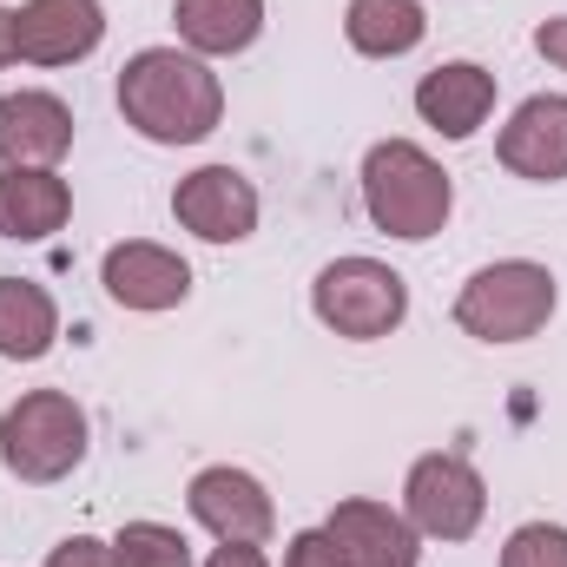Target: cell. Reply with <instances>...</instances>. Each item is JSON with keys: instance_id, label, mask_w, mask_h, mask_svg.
Listing matches in <instances>:
<instances>
[{"instance_id": "20", "label": "cell", "mask_w": 567, "mask_h": 567, "mask_svg": "<svg viewBox=\"0 0 567 567\" xmlns=\"http://www.w3.org/2000/svg\"><path fill=\"white\" fill-rule=\"evenodd\" d=\"M502 567H567V528L561 522H522L502 542Z\"/></svg>"}, {"instance_id": "4", "label": "cell", "mask_w": 567, "mask_h": 567, "mask_svg": "<svg viewBox=\"0 0 567 567\" xmlns=\"http://www.w3.org/2000/svg\"><path fill=\"white\" fill-rule=\"evenodd\" d=\"M93 449V416L66 390H20L0 410V468L27 488L66 482Z\"/></svg>"}, {"instance_id": "25", "label": "cell", "mask_w": 567, "mask_h": 567, "mask_svg": "<svg viewBox=\"0 0 567 567\" xmlns=\"http://www.w3.org/2000/svg\"><path fill=\"white\" fill-rule=\"evenodd\" d=\"M20 66V40H13V7H0V73Z\"/></svg>"}, {"instance_id": "19", "label": "cell", "mask_w": 567, "mask_h": 567, "mask_svg": "<svg viewBox=\"0 0 567 567\" xmlns=\"http://www.w3.org/2000/svg\"><path fill=\"white\" fill-rule=\"evenodd\" d=\"M113 555H120V567H198L192 535L172 522H126L113 535Z\"/></svg>"}, {"instance_id": "13", "label": "cell", "mask_w": 567, "mask_h": 567, "mask_svg": "<svg viewBox=\"0 0 567 567\" xmlns=\"http://www.w3.org/2000/svg\"><path fill=\"white\" fill-rule=\"evenodd\" d=\"M323 528L337 535L350 567H423V535L410 528L403 508H390L377 495H343L323 515Z\"/></svg>"}, {"instance_id": "11", "label": "cell", "mask_w": 567, "mask_h": 567, "mask_svg": "<svg viewBox=\"0 0 567 567\" xmlns=\"http://www.w3.org/2000/svg\"><path fill=\"white\" fill-rule=\"evenodd\" d=\"M502 172L528 178V185H561L567 178V93H528L508 126L495 133Z\"/></svg>"}, {"instance_id": "18", "label": "cell", "mask_w": 567, "mask_h": 567, "mask_svg": "<svg viewBox=\"0 0 567 567\" xmlns=\"http://www.w3.org/2000/svg\"><path fill=\"white\" fill-rule=\"evenodd\" d=\"M60 343V303L33 278H0V357L7 363H40Z\"/></svg>"}, {"instance_id": "17", "label": "cell", "mask_w": 567, "mask_h": 567, "mask_svg": "<svg viewBox=\"0 0 567 567\" xmlns=\"http://www.w3.org/2000/svg\"><path fill=\"white\" fill-rule=\"evenodd\" d=\"M343 40L363 60H410L429 40L423 0H343Z\"/></svg>"}, {"instance_id": "14", "label": "cell", "mask_w": 567, "mask_h": 567, "mask_svg": "<svg viewBox=\"0 0 567 567\" xmlns=\"http://www.w3.org/2000/svg\"><path fill=\"white\" fill-rule=\"evenodd\" d=\"M73 106L47 86L0 93V165H60L73 152Z\"/></svg>"}, {"instance_id": "24", "label": "cell", "mask_w": 567, "mask_h": 567, "mask_svg": "<svg viewBox=\"0 0 567 567\" xmlns=\"http://www.w3.org/2000/svg\"><path fill=\"white\" fill-rule=\"evenodd\" d=\"M198 567H278V561H271L258 542H218V548H212Z\"/></svg>"}, {"instance_id": "12", "label": "cell", "mask_w": 567, "mask_h": 567, "mask_svg": "<svg viewBox=\"0 0 567 567\" xmlns=\"http://www.w3.org/2000/svg\"><path fill=\"white\" fill-rule=\"evenodd\" d=\"M495 73L482 60H442L435 73L416 80V120L429 133H442L449 145L475 140L488 120H495Z\"/></svg>"}, {"instance_id": "15", "label": "cell", "mask_w": 567, "mask_h": 567, "mask_svg": "<svg viewBox=\"0 0 567 567\" xmlns=\"http://www.w3.org/2000/svg\"><path fill=\"white\" fill-rule=\"evenodd\" d=\"M73 218V185L60 165H0V238L47 245Z\"/></svg>"}, {"instance_id": "2", "label": "cell", "mask_w": 567, "mask_h": 567, "mask_svg": "<svg viewBox=\"0 0 567 567\" xmlns=\"http://www.w3.org/2000/svg\"><path fill=\"white\" fill-rule=\"evenodd\" d=\"M357 185H363L370 225L396 245H429L455 218V178L416 140H377L357 165Z\"/></svg>"}, {"instance_id": "9", "label": "cell", "mask_w": 567, "mask_h": 567, "mask_svg": "<svg viewBox=\"0 0 567 567\" xmlns=\"http://www.w3.org/2000/svg\"><path fill=\"white\" fill-rule=\"evenodd\" d=\"M100 284H106V297L120 310L165 317V310H178L192 297V265L172 245H158V238H126V245H113L100 258Z\"/></svg>"}, {"instance_id": "21", "label": "cell", "mask_w": 567, "mask_h": 567, "mask_svg": "<svg viewBox=\"0 0 567 567\" xmlns=\"http://www.w3.org/2000/svg\"><path fill=\"white\" fill-rule=\"evenodd\" d=\"M284 567H350V555L337 548V535L317 522V528H297L284 542Z\"/></svg>"}, {"instance_id": "8", "label": "cell", "mask_w": 567, "mask_h": 567, "mask_svg": "<svg viewBox=\"0 0 567 567\" xmlns=\"http://www.w3.org/2000/svg\"><path fill=\"white\" fill-rule=\"evenodd\" d=\"M185 508H192V522L212 535V542H271L278 535V502H271V488L251 475V468H238V462H212V468H198L192 482H185Z\"/></svg>"}, {"instance_id": "22", "label": "cell", "mask_w": 567, "mask_h": 567, "mask_svg": "<svg viewBox=\"0 0 567 567\" xmlns=\"http://www.w3.org/2000/svg\"><path fill=\"white\" fill-rule=\"evenodd\" d=\"M47 567H120V555H113V542H100V535H66V542L47 555Z\"/></svg>"}, {"instance_id": "23", "label": "cell", "mask_w": 567, "mask_h": 567, "mask_svg": "<svg viewBox=\"0 0 567 567\" xmlns=\"http://www.w3.org/2000/svg\"><path fill=\"white\" fill-rule=\"evenodd\" d=\"M535 53H542L555 73H567V13H548V20L535 27Z\"/></svg>"}, {"instance_id": "7", "label": "cell", "mask_w": 567, "mask_h": 567, "mask_svg": "<svg viewBox=\"0 0 567 567\" xmlns=\"http://www.w3.org/2000/svg\"><path fill=\"white\" fill-rule=\"evenodd\" d=\"M172 218L198 245H245L265 218V198L238 165H198L172 185Z\"/></svg>"}, {"instance_id": "1", "label": "cell", "mask_w": 567, "mask_h": 567, "mask_svg": "<svg viewBox=\"0 0 567 567\" xmlns=\"http://www.w3.org/2000/svg\"><path fill=\"white\" fill-rule=\"evenodd\" d=\"M113 100L145 145H205L225 126V80L185 47H140L120 66Z\"/></svg>"}, {"instance_id": "16", "label": "cell", "mask_w": 567, "mask_h": 567, "mask_svg": "<svg viewBox=\"0 0 567 567\" xmlns=\"http://www.w3.org/2000/svg\"><path fill=\"white\" fill-rule=\"evenodd\" d=\"M178 47L198 60H238L265 33V0H172Z\"/></svg>"}, {"instance_id": "5", "label": "cell", "mask_w": 567, "mask_h": 567, "mask_svg": "<svg viewBox=\"0 0 567 567\" xmlns=\"http://www.w3.org/2000/svg\"><path fill=\"white\" fill-rule=\"evenodd\" d=\"M310 317L343 343H383L410 323V278L370 251L330 258L310 278Z\"/></svg>"}, {"instance_id": "3", "label": "cell", "mask_w": 567, "mask_h": 567, "mask_svg": "<svg viewBox=\"0 0 567 567\" xmlns=\"http://www.w3.org/2000/svg\"><path fill=\"white\" fill-rule=\"evenodd\" d=\"M561 278L542 258H495L455 290V330L475 343H528L555 323Z\"/></svg>"}, {"instance_id": "10", "label": "cell", "mask_w": 567, "mask_h": 567, "mask_svg": "<svg viewBox=\"0 0 567 567\" xmlns=\"http://www.w3.org/2000/svg\"><path fill=\"white\" fill-rule=\"evenodd\" d=\"M13 40L27 66H80L106 47V7L100 0H20Z\"/></svg>"}, {"instance_id": "6", "label": "cell", "mask_w": 567, "mask_h": 567, "mask_svg": "<svg viewBox=\"0 0 567 567\" xmlns=\"http://www.w3.org/2000/svg\"><path fill=\"white\" fill-rule=\"evenodd\" d=\"M403 515H410V528L423 542H442V548L475 542L482 522H488V482H482V468L468 455L429 449L403 475Z\"/></svg>"}]
</instances>
